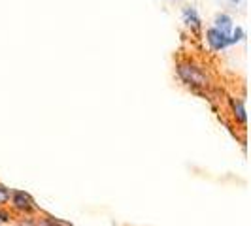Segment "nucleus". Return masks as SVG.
<instances>
[{"mask_svg": "<svg viewBox=\"0 0 251 226\" xmlns=\"http://www.w3.org/2000/svg\"><path fill=\"white\" fill-rule=\"evenodd\" d=\"M215 30L221 32V34H225V36H228L230 30H232V21H230V17L219 15V17L215 19Z\"/></svg>", "mask_w": 251, "mask_h": 226, "instance_id": "7ed1b4c3", "label": "nucleus"}, {"mask_svg": "<svg viewBox=\"0 0 251 226\" xmlns=\"http://www.w3.org/2000/svg\"><path fill=\"white\" fill-rule=\"evenodd\" d=\"M208 42L212 44V47H214V49H221V47H226V45L230 44L228 36L221 34V32H217L215 28H212V30L208 32Z\"/></svg>", "mask_w": 251, "mask_h": 226, "instance_id": "f03ea898", "label": "nucleus"}, {"mask_svg": "<svg viewBox=\"0 0 251 226\" xmlns=\"http://www.w3.org/2000/svg\"><path fill=\"white\" fill-rule=\"evenodd\" d=\"M13 205L19 211H32L34 209V202L30 200V196L25 192H13Z\"/></svg>", "mask_w": 251, "mask_h": 226, "instance_id": "f257e3e1", "label": "nucleus"}, {"mask_svg": "<svg viewBox=\"0 0 251 226\" xmlns=\"http://www.w3.org/2000/svg\"><path fill=\"white\" fill-rule=\"evenodd\" d=\"M8 200H10V194H8V190L0 187V203H6Z\"/></svg>", "mask_w": 251, "mask_h": 226, "instance_id": "20e7f679", "label": "nucleus"}]
</instances>
